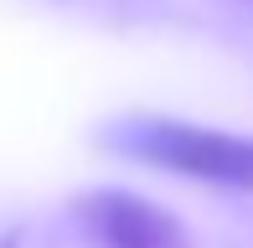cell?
I'll return each instance as SVG.
<instances>
[{
	"mask_svg": "<svg viewBox=\"0 0 253 248\" xmlns=\"http://www.w3.org/2000/svg\"><path fill=\"white\" fill-rule=\"evenodd\" d=\"M73 217L83 222V233L98 248H197L191 233L140 191H119V186L83 191L73 202Z\"/></svg>",
	"mask_w": 253,
	"mask_h": 248,
	"instance_id": "cell-2",
	"label": "cell"
},
{
	"mask_svg": "<svg viewBox=\"0 0 253 248\" xmlns=\"http://www.w3.org/2000/svg\"><path fill=\"white\" fill-rule=\"evenodd\" d=\"M103 145L124 161L155 165L181 181L253 191V134H227V129L170 119V114H124L103 129Z\"/></svg>",
	"mask_w": 253,
	"mask_h": 248,
	"instance_id": "cell-1",
	"label": "cell"
}]
</instances>
